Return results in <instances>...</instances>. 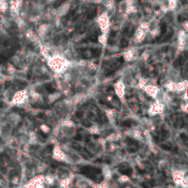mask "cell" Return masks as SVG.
Here are the masks:
<instances>
[{
  "label": "cell",
  "mask_w": 188,
  "mask_h": 188,
  "mask_svg": "<svg viewBox=\"0 0 188 188\" xmlns=\"http://www.w3.org/2000/svg\"><path fill=\"white\" fill-rule=\"evenodd\" d=\"M129 178H127V176H125V175H123V176H121L120 177V179H119V181L121 182V183H126V182H127L129 181Z\"/></svg>",
  "instance_id": "cell-2"
},
{
  "label": "cell",
  "mask_w": 188,
  "mask_h": 188,
  "mask_svg": "<svg viewBox=\"0 0 188 188\" xmlns=\"http://www.w3.org/2000/svg\"><path fill=\"white\" fill-rule=\"evenodd\" d=\"M172 176H174V183L175 184L177 185H180V184H181L182 180L184 179V175L182 172H175L174 174H172Z\"/></svg>",
  "instance_id": "cell-1"
}]
</instances>
